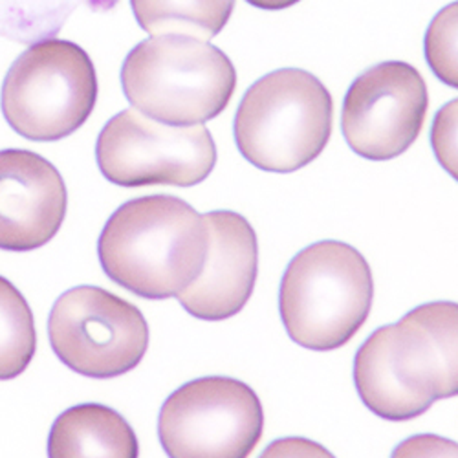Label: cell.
<instances>
[{
  "label": "cell",
  "mask_w": 458,
  "mask_h": 458,
  "mask_svg": "<svg viewBox=\"0 0 458 458\" xmlns=\"http://www.w3.org/2000/svg\"><path fill=\"white\" fill-rule=\"evenodd\" d=\"M456 99L449 101L435 118L433 147L440 164L456 178Z\"/></svg>",
  "instance_id": "17"
},
{
  "label": "cell",
  "mask_w": 458,
  "mask_h": 458,
  "mask_svg": "<svg viewBox=\"0 0 458 458\" xmlns=\"http://www.w3.org/2000/svg\"><path fill=\"white\" fill-rule=\"evenodd\" d=\"M66 185L41 155L0 150V250L31 251L48 244L66 216Z\"/></svg>",
  "instance_id": "12"
},
{
  "label": "cell",
  "mask_w": 458,
  "mask_h": 458,
  "mask_svg": "<svg viewBox=\"0 0 458 458\" xmlns=\"http://www.w3.org/2000/svg\"><path fill=\"white\" fill-rule=\"evenodd\" d=\"M394 456H456V444L437 437H414L396 447Z\"/></svg>",
  "instance_id": "18"
},
{
  "label": "cell",
  "mask_w": 458,
  "mask_h": 458,
  "mask_svg": "<svg viewBox=\"0 0 458 458\" xmlns=\"http://www.w3.org/2000/svg\"><path fill=\"white\" fill-rule=\"evenodd\" d=\"M125 98L145 116L167 125L215 120L232 101L237 70L216 47L182 35L141 41L122 68Z\"/></svg>",
  "instance_id": "4"
},
{
  "label": "cell",
  "mask_w": 458,
  "mask_h": 458,
  "mask_svg": "<svg viewBox=\"0 0 458 458\" xmlns=\"http://www.w3.org/2000/svg\"><path fill=\"white\" fill-rule=\"evenodd\" d=\"M138 24L152 37L211 41L233 13L235 0H131Z\"/></svg>",
  "instance_id": "14"
},
{
  "label": "cell",
  "mask_w": 458,
  "mask_h": 458,
  "mask_svg": "<svg viewBox=\"0 0 458 458\" xmlns=\"http://www.w3.org/2000/svg\"><path fill=\"white\" fill-rule=\"evenodd\" d=\"M96 158L103 176L122 187H191L213 173L216 147L202 123L167 125L132 106L103 127Z\"/></svg>",
  "instance_id": "7"
},
{
  "label": "cell",
  "mask_w": 458,
  "mask_h": 458,
  "mask_svg": "<svg viewBox=\"0 0 458 458\" xmlns=\"http://www.w3.org/2000/svg\"><path fill=\"white\" fill-rule=\"evenodd\" d=\"M264 431V411L244 381L209 376L176 389L162 405L158 435L173 458H244Z\"/></svg>",
  "instance_id": "9"
},
{
  "label": "cell",
  "mask_w": 458,
  "mask_h": 458,
  "mask_svg": "<svg viewBox=\"0 0 458 458\" xmlns=\"http://www.w3.org/2000/svg\"><path fill=\"white\" fill-rule=\"evenodd\" d=\"M98 101L90 55L75 43L45 39L15 59L0 94L10 127L31 141H57L80 131Z\"/></svg>",
  "instance_id": "6"
},
{
  "label": "cell",
  "mask_w": 458,
  "mask_h": 458,
  "mask_svg": "<svg viewBox=\"0 0 458 458\" xmlns=\"http://www.w3.org/2000/svg\"><path fill=\"white\" fill-rule=\"evenodd\" d=\"M374 299L367 259L351 244L321 241L301 250L279 288V314L297 345L330 352L365 325Z\"/></svg>",
  "instance_id": "3"
},
{
  "label": "cell",
  "mask_w": 458,
  "mask_h": 458,
  "mask_svg": "<svg viewBox=\"0 0 458 458\" xmlns=\"http://www.w3.org/2000/svg\"><path fill=\"white\" fill-rule=\"evenodd\" d=\"M208 253L200 276L176 299L197 319L224 321L250 301L259 274V244L250 222L235 211L202 215Z\"/></svg>",
  "instance_id": "11"
},
{
  "label": "cell",
  "mask_w": 458,
  "mask_h": 458,
  "mask_svg": "<svg viewBox=\"0 0 458 458\" xmlns=\"http://www.w3.org/2000/svg\"><path fill=\"white\" fill-rule=\"evenodd\" d=\"M458 307L428 302L374 330L354 358V386L376 416L405 422L458 394Z\"/></svg>",
  "instance_id": "1"
},
{
  "label": "cell",
  "mask_w": 458,
  "mask_h": 458,
  "mask_svg": "<svg viewBox=\"0 0 458 458\" xmlns=\"http://www.w3.org/2000/svg\"><path fill=\"white\" fill-rule=\"evenodd\" d=\"M48 337L55 356L94 379L136 369L148 347V327L132 302L99 286H75L54 304Z\"/></svg>",
  "instance_id": "8"
},
{
  "label": "cell",
  "mask_w": 458,
  "mask_h": 458,
  "mask_svg": "<svg viewBox=\"0 0 458 458\" xmlns=\"http://www.w3.org/2000/svg\"><path fill=\"white\" fill-rule=\"evenodd\" d=\"M138 440L127 420L101 403H81L64 411L52 426L48 456H138Z\"/></svg>",
  "instance_id": "13"
},
{
  "label": "cell",
  "mask_w": 458,
  "mask_h": 458,
  "mask_svg": "<svg viewBox=\"0 0 458 458\" xmlns=\"http://www.w3.org/2000/svg\"><path fill=\"white\" fill-rule=\"evenodd\" d=\"M37 349L33 314L24 295L0 276V381L21 376Z\"/></svg>",
  "instance_id": "15"
},
{
  "label": "cell",
  "mask_w": 458,
  "mask_h": 458,
  "mask_svg": "<svg viewBox=\"0 0 458 458\" xmlns=\"http://www.w3.org/2000/svg\"><path fill=\"white\" fill-rule=\"evenodd\" d=\"M334 123L328 89L314 73L283 68L255 81L233 122L241 155L268 173H293L325 150Z\"/></svg>",
  "instance_id": "5"
},
{
  "label": "cell",
  "mask_w": 458,
  "mask_h": 458,
  "mask_svg": "<svg viewBox=\"0 0 458 458\" xmlns=\"http://www.w3.org/2000/svg\"><path fill=\"white\" fill-rule=\"evenodd\" d=\"M429 106L428 85L414 66L386 61L351 85L341 112L349 147L370 162L393 160L416 141Z\"/></svg>",
  "instance_id": "10"
},
{
  "label": "cell",
  "mask_w": 458,
  "mask_h": 458,
  "mask_svg": "<svg viewBox=\"0 0 458 458\" xmlns=\"http://www.w3.org/2000/svg\"><path fill=\"white\" fill-rule=\"evenodd\" d=\"M456 12L458 6L449 4L431 22L426 33V55L431 70L451 89L458 87L456 68Z\"/></svg>",
  "instance_id": "16"
},
{
  "label": "cell",
  "mask_w": 458,
  "mask_h": 458,
  "mask_svg": "<svg viewBox=\"0 0 458 458\" xmlns=\"http://www.w3.org/2000/svg\"><path fill=\"white\" fill-rule=\"evenodd\" d=\"M248 4L260 8V10H268V12H279V10H286L301 0H246Z\"/></svg>",
  "instance_id": "20"
},
{
  "label": "cell",
  "mask_w": 458,
  "mask_h": 458,
  "mask_svg": "<svg viewBox=\"0 0 458 458\" xmlns=\"http://www.w3.org/2000/svg\"><path fill=\"white\" fill-rule=\"evenodd\" d=\"M98 253L110 281L145 299H169L200 276L208 229L202 215L176 197H141L112 213Z\"/></svg>",
  "instance_id": "2"
},
{
  "label": "cell",
  "mask_w": 458,
  "mask_h": 458,
  "mask_svg": "<svg viewBox=\"0 0 458 458\" xmlns=\"http://www.w3.org/2000/svg\"><path fill=\"white\" fill-rule=\"evenodd\" d=\"M264 456H330V453L309 440L284 438L266 449Z\"/></svg>",
  "instance_id": "19"
}]
</instances>
